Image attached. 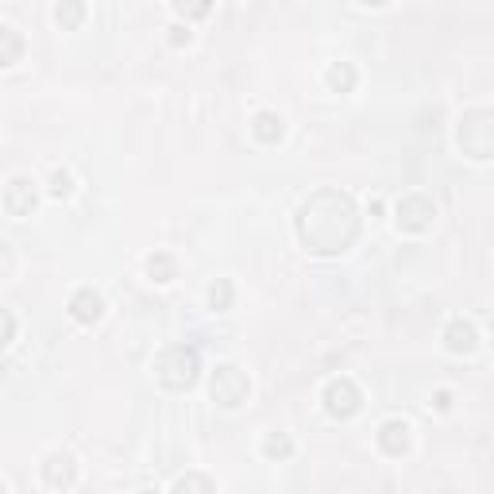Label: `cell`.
<instances>
[{
  "label": "cell",
  "instance_id": "obj_4",
  "mask_svg": "<svg viewBox=\"0 0 494 494\" xmlns=\"http://www.w3.org/2000/svg\"><path fill=\"white\" fill-rule=\"evenodd\" d=\"M209 394L216 406L240 409V406H247V398H252V379H247V370L236 363H216L209 375Z\"/></svg>",
  "mask_w": 494,
  "mask_h": 494
},
{
  "label": "cell",
  "instance_id": "obj_24",
  "mask_svg": "<svg viewBox=\"0 0 494 494\" xmlns=\"http://www.w3.org/2000/svg\"><path fill=\"white\" fill-rule=\"evenodd\" d=\"M433 406L441 409V414H448V409H452V394H448V390H436V394H433Z\"/></svg>",
  "mask_w": 494,
  "mask_h": 494
},
{
  "label": "cell",
  "instance_id": "obj_5",
  "mask_svg": "<svg viewBox=\"0 0 494 494\" xmlns=\"http://www.w3.org/2000/svg\"><path fill=\"white\" fill-rule=\"evenodd\" d=\"M321 402H325V414L328 417H336V421H348L355 417L363 409V390L355 387L352 379H328L325 382V390H321Z\"/></svg>",
  "mask_w": 494,
  "mask_h": 494
},
{
  "label": "cell",
  "instance_id": "obj_23",
  "mask_svg": "<svg viewBox=\"0 0 494 494\" xmlns=\"http://www.w3.org/2000/svg\"><path fill=\"white\" fill-rule=\"evenodd\" d=\"M189 39H194V35H189V27H182V23L170 27V43H174V47H186Z\"/></svg>",
  "mask_w": 494,
  "mask_h": 494
},
{
  "label": "cell",
  "instance_id": "obj_16",
  "mask_svg": "<svg viewBox=\"0 0 494 494\" xmlns=\"http://www.w3.org/2000/svg\"><path fill=\"white\" fill-rule=\"evenodd\" d=\"M325 81H328V89H333V93H352L355 81H360V74H355L352 62H333V66H328V74H325Z\"/></svg>",
  "mask_w": 494,
  "mask_h": 494
},
{
  "label": "cell",
  "instance_id": "obj_2",
  "mask_svg": "<svg viewBox=\"0 0 494 494\" xmlns=\"http://www.w3.org/2000/svg\"><path fill=\"white\" fill-rule=\"evenodd\" d=\"M155 379H159V387H167L174 394L178 390H189L201 379V352L189 348V344L162 348L159 360H155Z\"/></svg>",
  "mask_w": 494,
  "mask_h": 494
},
{
  "label": "cell",
  "instance_id": "obj_21",
  "mask_svg": "<svg viewBox=\"0 0 494 494\" xmlns=\"http://www.w3.org/2000/svg\"><path fill=\"white\" fill-rule=\"evenodd\" d=\"M16 317H12V309H5V306H0V348H8L12 344V340H16Z\"/></svg>",
  "mask_w": 494,
  "mask_h": 494
},
{
  "label": "cell",
  "instance_id": "obj_18",
  "mask_svg": "<svg viewBox=\"0 0 494 494\" xmlns=\"http://www.w3.org/2000/svg\"><path fill=\"white\" fill-rule=\"evenodd\" d=\"M232 301H236V290H232V282H228V279H216V282L209 286V309H213V313H228Z\"/></svg>",
  "mask_w": 494,
  "mask_h": 494
},
{
  "label": "cell",
  "instance_id": "obj_19",
  "mask_svg": "<svg viewBox=\"0 0 494 494\" xmlns=\"http://www.w3.org/2000/svg\"><path fill=\"white\" fill-rule=\"evenodd\" d=\"M47 194L54 197V201H66L74 194V174L66 170V167H59V170H50V186H47Z\"/></svg>",
  "mask_w": 494,
  "mask_h": 494
},
{
  "label": "cell",
  "instance_id": "obj_14",
  "mask_svg": "<svg viewBox=\"0 0 494 494\" xmlns=\"http://www.w3.org/2000/svg\"><path fill=\"white\" fill-rule=\"evenodd\" d=\"M147 274H151V282L167 286V282L178 279V259L170 252H151L147 255Z\"/></svg>",
  "mask_w": 494,
  "mask_h": 494
},
{
  "label": "cell",
  "instance_id": "obj_12",
  "mask_svg": "<svg viewBox=\"0 0 494 494\" xmlns=\"http://www.w3.org/2000/svg\"><path fill=\"white\" fill-rule=\"evenodd\" d=\"M252 135L259 143H282V135H286V120L282 113H274V108H263V113H255L252 116Z\"/></svg>",
  "mask_w": 494,
  "mask_h": 494
},
{
  "label": "cell",
  "instance_id": "obj_10",
  "mask_svg": "<svg viewBox=\"0 0 494 494\" xmlns=\"http://www.w3.org/2000/svg\"><path fill=\"white\" fill-rule=\"evenodd\" d=\"M444 348L452 355H471L479 348V328L463 317H452L448 328H444Z\"/></svg>",
  "mask_w": 494,
  "mask_h": 494
},
{
  "label": "cell",
  "instance_id": "obj_11",
  "mask_svg": "<svg viewBox=\"0 0 494 494\" xmlns=\"http://www.w3.org/2000/svg\"><path fill=\"white\" fill-rule=\"evenodd\" d=\"M379 448L387 452L390 460H402L406 452H409V425L406 421H398V417H390V421H382L379 425Z\"/></svg>",
  "mask_w": 494,
  "mask_h": 494
},
{
  "label": "cell",
  "instance_id": "obj_13",
  "mask_svg": "<svg viewBox=\"0 0 494 494\" xmlns=\"http://www.w3.org/2000/svg\"><path fill=\"white\" fill-rule=\"evenodd\" d=\"M23 59V35L12 23H0V70H12Z\"/></svg>",
  "mask_w": 494,
  "mask_h": 494
},
{
  "label": "cell",
  "instance_id": "obj_17",
  "mask_svg": "<svg viewBox=\"0 0 494 494\" xmlns=\"http://www.w3.org/2000/svg\"><path fill=\"white\" fill-rule=\"evenodd\" d=\"M263 456L274 460V463L290 460V456H294V441H290L286 433H267V436H263Z\"/></svg>",
  "mask_w": 494,
  "mask_h": 494
},
{
  "label": "cell",
  "instance_id": "obj_1",
  "mask_svg": "<svg viewBox=\"0 0 494 494\" xmlns=\"http://www.w3.org/2000/svg\"><path fill=\"white\" fill-rule=\"evenodd\" d=\"M297 240L313 255H344L360 240V205L344 189H317L294 216Z\"/></svg>",
  "mask_w": 494,
  "mask_h": 494
},
{
  "label": "cell",
  "instance_id": "obj_15",
  "mask_svg": "<svg viewBox=\"0 0 494 494\" xmlns=\"http://www.w3.org/2000/svg\"><path fill=\"white\" fill-rule=\"evenodd\" d=\"M54 23H59L62 32H78V27L86 23V0H59V5H54Z\"/></svg>",
  "mask_w": 494,
  "mask_h": 494
},
{
  "label": "cell",
  "instance_id": "obj_20",
  "mask_svg": "<svg viewBox=\"0 0 494 494\" xmlns=\"http://www.w3.org/2000/svg\"><path fill=\"white\" fill-rule=\"evenodd\" d=\"M174 8H178V16H186V20H205L213 12V0H174Z\"/></svg>",
  "mask_w": 494,
  "mask_h": 494
},
{
  "label": "cell",
  "instance_id": "obj_9",
  "mask_svg": "<svg viewBox=\"0 0 494 494\" xmlns=\"http://www.w3.org/2000/svg\"><path fill=\"white\" fill-rule=\"evenodd\" d=\"M70 317L78 325H97L105 317V297L93 290V286H78L70 294Z\"/></svg>",
  "mask_w": 494,
  "mask_h": 494
},
{
  "label": "cell",
  "instance_id": "obj_6",
  "mask_svg": "<svg viewBox=\"0 0 494 494\" xmlns=\"http://www.w3.org/2000/svg\"><path fill=\"white\" fill-rule=\"evenodd\" d=\"M394 221L402 232H409V236H421V232H429L436 221V205L425 194H406L394 205Z\"/></svg>",
  "mask_w": 494,
  "mask_h": 494
},
{
  "label": "cell",
  "instance_id": "obj_8",
  "mask_svg": "<svg viewBox=\"0 0 494 494\" xmlns=\"http://www.w3.org/2000/svg\"><path fill=\"white\" fill-rule=\"evenodd\" d=\"M35 205H39V194H35L32 178H12L5 186V213L8 216H32Z\"/></svg>",
  "mask_w": 494,
  "mask_h": 494
},
{
  "label": "cell",
  "instance_id": "obj_22",
  "mask_svg": "<svg viewBox=\"0 0 494 494\" xmlns=\"http://www.w3.org/2000/svg\"><path fill=\"white\" fill-rule=\"evenodd\" d=\"M174 490H205V494H209L213 479L209 475H182V479H174Z\"/></svg>",
  "mask_w": 494,
  "mask_h": 494
},
{
  "label": "cell",
  "instance_id": "obj_3",
  "mask_svg": "<svg viewBox=\"0 0 494 494\" xmlns=\"http://www.w3.org/2000/svg\"><path fill=\"white\" fill-rule=\"evenodd\" d=\"M456 143H460L463 155H471L479 162H487L494 155V116H490V108H471V113L460 116Z\"/></svg>",
  "mask_w": 494,
  "mask_h": 494
},
{
  "label": "cell",
  "instance_id": "obj_26",
  "mask_svg": "<svg viewBox=\"0 0 494 494\" xmlns=\"http://www.w3.org/2000/svg\"><path fill=\"white\" fill-rule=\"evenodd\" d=\"M0 494H5V483H0Z\"/></svg>",
  "mask_w": 494,
  "mask_h": 494
},
{
  "label": "cell",
  "instance_id": "obj_7",
  "mask_svg": "<svg viewBox=\"0 0 494 494\" xmlns=\"http://www.w3.org/2000/svg\"><path fill=\"white\" fill-rule=\"evenodd\" d=\"M43 483L50 490H70L78 483V463L70 452H50L43 460Z\"/></svg>",
  "mask_w": 494,
  "mask_h": 494
},
{
  "label": "cell",
  "instance_id": "obj_25",
  "mask_svg": "<svg viewBox=\"0 0 494 494\" xmlns=\"http://www.w3.org/2000/svg\"><path fill=\"white\" fill-rule=\"evenodd\" d=\"M360 5H367V8H387L390 0H360Z\"/></svg>",
  "mask_w": 494,
  "mask_h": 494
}]
</instances>
